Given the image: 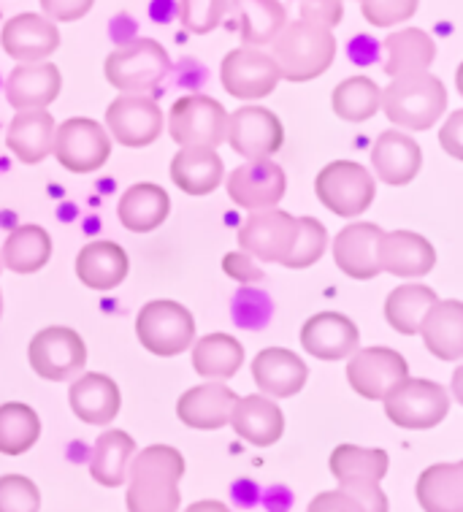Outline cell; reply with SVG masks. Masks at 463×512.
Wrapping results in <instances>:
<instances>
[{"instance_id":"1","label":"cell","mask_w":463,"mask_h":512,"mask_svg":"<svg viewBox=\"0 0 463 512\" xmlns=\"http://www.w3.org/2000/svg\"><path fill=\"white\" fill-rule=\"evenodd\" d=\"M185 458L171 445H149L130 458L128 512H179Z\"/></svg>"},{"instance_id":"2","label":"cell","mask_w":463,"mask_h":512,"mask_svg":"<svg viewBox=\"0 0 463 512\" xmlns=\"http://www.w3.org/2000/svg\"><path fill=\"white\" fill-rule=\"evenodd\" d=\"M334 57V30L320 28L304 19L288 22L271 41V60L277 63L279 79L288 82H312L334 66Z\"/></svg>"},{"instance_id":"3","label":"cell","mask_w":463,"mask_h":512,"mask_svg":"<svg viewBox=\"0 0 463 512\" xmlns=\"http://www.w3.org/2000/svg\"><path fill=\"white\" fill-rule=\"evenodd\" d=\"M380 112H385L393 125L407 131H428L447 112V90L434 74H412L390 79L382 90Z\"/></svg>"},{"instance_id":"4","label":"cell","mask_w":463,"mask_h":512,"mask_svg":"<svg viewBox=\"0 0 463 512\" xmlns=\"http://www.w3.org/2000/svg\"><path fill=\"white\" fill-rule=\"evenodd\" d=\"M103 74L120 93L147 95L166 82L171 74V57L155 38H130L106 57Z\"/></svg>"},{"instance_id":"5","label":"cell","mask_w":463,"mask_h":512,"mask_svg":"<svg viewBox=\"0 0 463 512\" xmlns=\"http://www.w3.org/2000/svg\"><path fill=\"white\" fill-rule=\"evenodd\" d=\"M315 193L320 204L336 217L355 220L377 198V179L355 160H334L317 174Z\"/></svg>"},{"instance_id":"6","label":"cell","mask_w":463,"mask_h":512,"mask_svg":"<svg viewBox=\"0 0 463 512\" xmlns=\"http://www.w3.org/2000/svg\"><path fill=\"white\" fill-rule=\"evenodd\" d=\"M136 336L152 355L174 358L195 342V320L190 309L171 298H155L136 317Z\"/></svg>"},{"instance_id":"7","label":"cell","mask_w":463,"mask_h":512,"mask_svg":"<svg viewBox=\"0 0 463 512\" xmlns=\"http://www.w3.org/2000/svg\"><path fill=\"white\" fill-rule=\"evenodd\" d=\"M382 401L390 423L407 431L434 429L450 412V396L445 388L439 382L420 380V377H407Z\"/></svg>"},{"instance_id":"8","label":"cell","mask_w":463,"mask_h":512,"mask_svg":"<svg viewBox=\"0 0 463 512\" xmlns=\"http://www.w3.org/2000/svg\"><path fill=\"white\" fill-rule=\"evenodd\" d=\"M228 131V112L209 95H185L168 112V133L182 149H217Z\"/></svg>"},{"instance_id":"9","label":"cell","mask_w":463,"mask_h":512,"mask_svg":"<svg viewBox=\"0 0 463 512\" xmlns=\"http://www.w3.org/2000/svg\"><path fill=\"white\" fill-rule=\"evenodd\" d=\"M52 155L65 171L93 174L106 166V160L112 155V136L101 122L90 117H71L55 128Z\"/></svg>"},{"instance_id":"10","label":"cell","mask_w":463,"mask_h":512,"mask_svg":"<svg viewBox=\"0 0 463 512\" xmlns=\"http://www.w3.org/2000/svg\"><path fill=\"white\" fill-rule=\"evenodd\" d=\"M28 361L38 377L65 382L87 366V345L68 326L41 328L28 345Z\"/></svg>"},{"instance_id":"11","label":"cell","mask_w":463,"mask_h":512,"mask_svg":"<svg viewBox=\"0 0 463 512\" xmlns=\"http://www.w3.org/2000/svg\"><path fill=\"white\" fill-rule=\"evenodd\" d=\"M409 377L407 358L390 347H358L347 358V382L358 396L382 401Z\"/></svg>"},{"instance_id":"12","label":"cell","mask_w":463,"mask_h":512,"mask_svg":"<svg viewBox=\"0 0 463 512\" xmlns=\"http://www.w3.org/2000/svg\"><path fill=\"white\" fill-rule=\"evenodd\" d=\"M106 128H109V136L122 147L144 149L160 139L166 120L155 98L122 93L106 109Z\"/></svg>"},{"instance_id":"13","label":"cell","mask_w":463,"mask_h":512,"mask_svg":"<svg viewBox=\"0 0 463 512\" xmlns=\"http://www.w3.org/2000/svg\"><path fill=\"white\" fill-rule=\"evenodd\" d=\"M298 236V217L277 206L252 212L239 228V250L255 261L285 263Z\"/></svg>"},{"instance_id":"14","label":"cell","mask_w":463,"mask_h":512,"mask_svg":"<svg viewBox=\"0 0 463 512\" xmlns=\"http://www.w3.org/2000/svg\"><path fill=\"white\" fill-rule=\"evenodd\" d=\"M225 141L244 160L274 158L285 144V128L266 106H241L228 114Z\"/></svg>"},{"instance_id":"15","label":"cell","mask_w":463,"mask_h":512,"mask_svg":"<svg viewBox=\"0 0 463 512\" xmlns=\"http://www.w3.org/2000/svg\"><path fill=\"white\" fill-rule=\"evenodd\" d=\"M220 82H223L225 93L239 101H260L277 90V63L260 49L239 47L225 55L223 66H220Z\"/></svg>"},{"instance_id":"16","label":"cell","mask_w":463,"mask_h":512,"mask_svg":"<svg viewBox=\"0 0 463 512\" xmlns=\"http://www.w3.org/2000/svg\"><path fill=\"white\" fill-rule=\"evenodd\" d=\"M288 190V177L282 166H277L274 160H247L239 168H233L228 177V196L241 209H271L285 198Z\"/></svg>"},{"instance_id":"17","label":"cell","mask_w":463,"mask_h":512,"mask_svg":"<svg viewBox=\"0 0 463 512\" xmlns=\"http://www.w3.org/2000/svg\"><path fill=\"white\" fill-rule=\"evenodd\" d=\"M3 52L17 63H44L60 47V30L44 14H17L0 30Z\"/></svg>"},{"instance_id":"18","label":"cell","mask_w":463,"mask_h":512,"mask_svg":"<svg viewBox=\"0 0 463 512\" xmlns=\"http://www.w3.org/2000/svg\"><path fill=\"white\" fill-rule=\"evenodd\" d=\"M301 345L317 361H344L361 347V331L342 312H317L301 328Z\"/></svg>"},{"instance_id":"19","label":"cell","mask_w":463,"mask_h":512,"mask_svg":"<svg viewBox=\"0 0 463 512\" xmlns=\"http://www.w3.org/2000/svg\"><path fill=\"white\" fill-rule=\"evenodd\" d=\"M382 228L374 223H350L336 233L334 261L350 280H374L380 271V236Z\"/></svg>"},{"instance_id":"20","label":"cell","mask_w":463,"mask_h":512,"mask_svg":"<svg viewBox=\"0 0 463 512\" xmlns=\"http://www.w3.org/2000/svg\"><path fill=\"white\" fill-rule=\"evenodd\" d=\"M239 396L225 382H204L185 391L176 401V418L185 423L187 429L195 431H217L231 420Z\"/></svg>"},{"instance_id":"21","label":"cell","mask_w":463,"mask_h":512,"mask_svg":"<svg viewBox=\"0 0 463 512\" xmlns=\"http://www.w3.org/2000/svg\"><path fill=\"white\" fill-rule=\"evenodd\" d=\"M252 380L269 399H290L301 393L309 380V366L293 350L266 347L252 361Z\"/></svg>"},{"instance_id":"22","label":"cell","mask_w":463,"mask_h":512,"mask_svg":"<svg viewBox=\"0 0 463 512\" xmlns=\"http://www.w3.org/2000/svg\"><path fill=\"white\" fill-rule=\"evenodd\" d=\"M436 266L434 244L415 231H390L380 236V271L399 280H420Z\"/></svg>"},{"instance_id":"23","label":"cell","mask_w":463,"mask_h":512,"mask_svg":"<svg viewBox=\"0 0 463 512\" xmlns=\"http://www.w3.org/2000/svg\"><path fill=\"white\" fill-rule=\"evenodd\" d=\"M371 168L385 185H409L423 168V149L407 133L385 131L371 147Z\"/></svg>"},{"instance_id":"24","label":"cell","mask_w":463,"mask_h":512,"mask_svg":"<svg viewBox=\"0 0 463 512\" xmlns=\"http://www.w3.org/2000/svg\"><path fill=\"white\" fill-rule=\"evenodd\" d=\"M63 87V76L55 63H19L6 79V101L17 112L47 109Z\"/></svg>"},{"instance_id":"25","label":"cell","mask_w":463,"mask_h":512,"mask_svg":"<svg viewBox=\"0 0 463 512\" xmlns=\"http://www.w3.org/2000/svg\"><path fill=\"white\" fill-rule=\"evenodd\" d=\"M68 404L79 420L90 426H109L122 407L120 385L109 374H82L68 388Z\"/></svg>"},{"instance_id":"26","label":"cell","mask_w":463,"mask_h":512,"mask_svg":"<svg viewBox=\"0 0 463 512\" xmlns=\"http://www.w3.org/2000/svg\"><path fill=\"white\" fill-rule=\"evenodd\" d=\"M428 353L436 355L439 361H461L463 358V304L458 298H445V301H434L431 309L420 323Z\"/></svg>"},{"instance_id":"27","label":"cell","mask_w":463,"mask_h":512,"mask_svg":"<svg viewBox=\"0 0 463 512\" xmlns=\"http://www.w3.org/2000/svg\"><path fill=\"white\" fill-rule=\"evenodd\" d=\"M228 423L244 442L255 447L274 445L285 434V415L274 404V399L263 393H252L236 401Z\"/></svg>"},{"instance_id":"28","label":"cell","mask_w":463,"mask_h":512,"mask_svg":"<svg viewBox=\"0 0 463 512\" xmlns=\"http://www.w3.org/2000/svg\"><path fill=\"white\" fill-rule=\"evenodd\" d=\"M130 271L128 252L117 242L98 239L84 244L76 255V277L90 290H112L125 282Z\"/></svg>"},{"instance_id":"29","label":"cell","mask_w":463,"mask_h":512,"mask_svg":"<svg viewBox=\"0 0 463 512\" xmlns=\"http://www.w3.org/2000/svg\"><path fill=\"white\" fill-rule=\"evenodd\" d=\"M55 117L47 109H30V112H17L6 131V147L17 155V160L36 166L41 160L52 155L55 144Z\"/></svg>"},{"instance_id":"30","label":"cell","mask_w":463,"mask_h":512,"mask_svg":"<svg viewBox=\"0 0 463 512\" xmlns=\"http://www.w3.org/2000/svg\"><path fill=\"white\" fill-rule=\"evenodd\" d=\"M171 179L187 196H209L223 185L225 166L217 149L187 147L179 149L171 160Z\"/></svg>"},{"instance_id":"31","label":"cell","mask_w":463,"mask_h":512,"mask_svg":"<svg viewBox=\"0 0 463 512\" xmlns=\"http://www.w3.org/2000/svg\"><path fill=\"white\" fill-rule=\"evenodd\" d=\"M171 215V198L155 182L130 185L120 198L117 217L130 233H152Z\"/></svg>"},{"instance_id":"32","label":"cell","mask_w":463,"mask_h":512,"mask_svg":"<svg viewBox=\"0 0 463 512\" xmlns=\"http://www.w3.org/2000/svg\"><path fill=\"white\" fill-rule=\"evenodd\" d=\"M436 57L434 38L420 28H401L385 38V74L390 79L423 74Z\"/></svg>"},{"instance_id":"33","label":"cell","mask_w":463,"mask_h":512,"mask_svg":"<svg viewBox=\"0 0 463 512\" xmlns=\"http://www.w3.org/2000/svg\"><path fill=\"white\" fill-rule=\"evenodd\" d=\"M239 22V36L244 47H271L279 30L288 25V9L282 0H231Z\"/></svg>"},{"instance_id":"34","label":"cell","mask_w":463,"mask_h":512,"mask_svg":"<svg viewBox=\"0 0 463 512\" xmlns=\"http://www.w3.org/2000/svg\"><path fill=\"white\" fill-rule=\"evenodd\" d=\"M417 504L426 512H463V464H434L417 477Z\"/></svg>"},{"instance_id":"35","label":"cell","mask_w":463,"mask_h":512,"mask_svg":"<svg viewBox=\"0 0 463 512\" xmlns=\"http://www.w3.org/2000/svg\"><path fill=\"white\" fill-rule=\"evenodd\" d=\"M52 258V236L41 225H19L6 236L0 263L14 274H36Z\"/></svg>"},{"instance_id":"36","label":"cell","mask_w":463,"mask_h":512,"mask_svg":"<svg viewBox=\"0 0 463 512\" xmlns=\"http://www.w3.org/2000/svg\"><path fill=\"white\" fill-rule=\"evenodd\" d=\"M136 456V442L125 431H103L95 439L90 475L103 488H120L128 480L130 458Z\"/></svg>"},{"instance_id":"37","label":"cell","mask_w":463,"mask_h":512,"mask_svg":"<svg viewBox=\"0 0 463 512\" xmlns=\"http://www.w3.org/2000/svg\"><path fill=\"white\" fill-rule=\"evenodd\" d=\"M244 366V347L231 334H206L193 342V369L206 380L225 382Z\"/></svg>"},{"instance_id":"38","label":"cell","mask_w":463,"mask_h":512,"mask_svg":"<svg viewBox=\"0 0 463 512\" xmlns=\"http://www.w3.org/2000/svg\"><path fill=\"white\" fill-rule=\"evenodd\" d=\"M434 301H439V296L428 285H420V282L399 285L396 290H390L388 301H385V320L396 334L417 336L420 323Z\"/></svg>"},{"instance_id":"39","label":"cell","mask_w":463,"mask_h":512,"mask_svg":"<svg viewBox=\"0 0 463 512\" xmlns=\"http://www.w3.org/2000/svg\"><path fill=\"white\" fill-rule=\"evenodd\" d=\"M331 475L339 483L347 480H371L382 483V477L388 475L390 458L380 447H358V445H339L328 458Z\"/></svg>"},{"instance_id":"40","label":"cell","mask_w":463,"mask_h":512,"mask_svg":"<svg viewBox=\"0 0 463 512\" xmlns=\"http://www.w3.org/2000/svg\"><path fill=\"white\" fill-rule=\"evenodd\" d=\"M382 90L369 76H350L334 87L331 106L334 114L344 122H366L380 112Z\"/></svg>"},{"instance_id":"41","label":"cell","mask_w":463,"mask_h":512,"mask_svg":"<svg viewBox=\"0 0 463 512\" xmlns=\"http://www.w3.org/2000/svg\"><path fill=\"white\" fill-rule=\"evenodd\" d=\"M41 437V418L28 404L9 401L0 404V453L3 456H22L36 445Z\"/></svg>"},{"instance_id":"42","label":"cell","mask_w":463,"mask_h":512,"mask_svg":"<svg viewBox=\"0 0 463 512\" xmlns=\"http://www.w3.org/2000/svg\"><path fill=\"white\" fill-rule=\"evenodd\" d=\"M328 247V231L317 217H298V236L293 250L285 258V269H309L325 255Z\"/></svg>"},{"instance_id":"43","label":"cell","mask_w":463,"mask_h":512,"mask_svg":"<svg viewBox=\"0 0 463 512\" xmlns=\"http://www.w3.org/2000/svg\"><path fill=\"white\" fill-rule=\"evenodd\" d=\"M231 0H176V19L182 22V28L195 36L212 33L220 28V22L228 14Z\"/></svg>"},{"instance_id":"44","label":"cell","mask_w":463,"mask_h":512,"mask_svg":"<svg viewBox=\"0 0 463 512\" xmlns=\"http://www.w3.org/2000/svg\"><path fill=\"white\" fill-rule=\"evenodd\" d=\"M41 510V491L25 475L0 477V512H38Z\"/></svg>"},{"instance_id":"45","label":"cell","mask_w":463,"mask_h":512,"mask_svg":"<svg viewBox=\"0 0 463 512\" xmlns=\"http://www.w3.org/2000/svg\"><path fill=\"white\" fill-rule=\"evenodd\" d=\"M420 9V0H363L361 14L374 28H393L412 19Z\"/></svg>"},{"instance_id":"46","label":"cell","mask_w":463,"mask_h":512,"mask_svg":"<svg viewBox=\"0 0 463 512\" xmlns=\"http://www.w3.org/2000/svg\"><path fill=\"white\" fill-rule=\"evenodd\" d=\"M271 317V298L260 290H239L233 301V320L236 326L252 328L258 331L269 323Z\"/></svg>"},{"instance_id":"47","label":"cell","mask_w":463,"mask_h":512,"mask_svg":"<svg viewBox=\"0 0 463 512\" xmlns=\"http://www.w3.org/2000/svg\"><path fill=\"white\" fill-rule=\"evenodd\" d=\"M298 9V17L320 28L334 30L344 17L342 0H293Z\"/></svg>"},{"instance_id":"48","label":"cell","mask_w":463,"mask_h":512,"mask_svg":"<svg viewBox=\"0 0 463 512\" xmlns=\"http://www.w3.org/2000/svg\"><path fill=\"white\" fill-rule=\"evenodd\" d=\"M339 491L352 496L355 502L361 504L363 512H388V496L380 488V483H371V480H347V483H339Z\"/></svg>"},{"instance_id":"49","label":"cell","mask_w":463,"mask_h":512,"mask_svg":"<svg viewBox=\"0 0 463 512\" xmlns=\"http://www.w3.org/2000/svg\"><path fill=\"white\" fill-rule=\"evenodd\" d=\"M223 271L231 280L241 282V285H255V282L266 280V274L260 269L252 255L247 252H228L223 258Z\"/></svg>"},{"instance_id":"50","label":"cell","mask_w":463,"mask_h":512,"mask_svg":"<svg viewBox=\"0 0 463 512\" xmlns=\"http://www.w3.org/2000/svg\"><path fill=\"white\" fill-rule=\"evenodd\" d=\"M95 0H41L44 17L52 22H79L90 14Z\"/></svg>"},{"instance_id":"51","label":"cell","mask_w":463,"mask_h":512,"mask_svg":"<svg viewBox=\"0 0 463 512\" xmlns=\"http://www.w3.org/2000/svg\"><path fill=\"white\" fill-rule=\"evenodd\" d=\"M306 512H363V507L344 491H323L309 502Z\"/></svg>"},{"instance_id":"52","label":"cell","mask_w":463,"mask_h":512,"mask_svg":"<svg viewBox=\"0 0 463 512\" xmlns=\"http://www.w3.org/2000/svg\"><path fill=\"white\" fill-rule=\"evenodd\" d=\"M461 128H463V112H453L450 114V120L442 125V131H439V144H442V149H447V155L455 160L463 158Z\"/></svg>"},{"instance_id":"53","label":"cell","mask_w":463,"mask_h":512,"mask_svg":"<svg viewBox=\"0 0 463 512\" xmlns=\"http://www.w3.org/2000/svg\"><path fill=\"white\" fill-rule=\"evenodd\" d=\"M377 52H380V47H377V44H374L369 36L355 38V41L350 44L352 60H358L361 66H369V63H374V60H377Z\"/></svg>"},{"instance_id":"54","label":"cell","mask_w":463,"mask_h":512,"mask_svg":"<svg viewBox=\"0 0 463 512\" xmlns=\"http://www.w3.org/2000/svg\"><path fill=\"white\" fill-rule=\"evenodd\" d=\"M185 512H233V510L231 507H225L223 502H217V499H204V502L190 504Z\"/></svg>"},{"instance_id":"55","label":"cell","mask_w":463,"mask_h":512,"mask_svg":"<svg viewBox=\"0 0 463 512\" xmlns=\"http://www.w3.org/2000/svg\"><path fill=\"white\" fill-rule=\"evenodd\" d=\"M0 271H3V263H0ZM0 315H3V296H0Z\"/></svg>"},{"instance_id":"56","label":"cell","mask_w":463,"mask_h":512,"mask_svg":"<svg viewBox=\"0 0 463 512\" xmlns=\"http://www.w3.org/2000/svg\"><path fill=\"white\" fill-rule=\"evenodd\" d=\"M361 3H363V0H361Z\"/></svg>"}]
</instances>
